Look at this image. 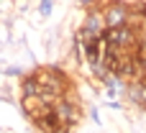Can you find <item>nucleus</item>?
Wrapping results in <instances>:
<instances>
[{
  "instance_id": "f257e3e1",
  "label": "nucleus",
  "mask_w": 146,
  "mask_h": 133,
  "mask_svg": "<svg viewBox=\"0 0 146 133\" xmlns=\"http://www.w3.org/2000/svg\"><path fill=\"white\" fill-rule=\"evenodd\" d=\"M36 74H38L41 87H44L46 95H54V97H64V95H69L72 79H69L59 67H41Z\"/></svg>"
},
{
  "instance_id": "f03ea898",
  "label": "nucleus",
  "mask_w": 146,
  "mask_h": 133,
  "mask_svg": "<svg viewBox=\"0 0 146 133\" xmlns=\"http://www.w3.org/2000/svg\"><path fill=\"white\" fill-rule=\"evenodd\" d=\"M103 13H105V26H108V28H118V26L133 23L131 5L123 3V0H110V3H105V5H103Z\"/></svg>"
},
{
  "instance_id": "7ed1b4c3",
  "label": "nucleus",
  "mask_w": 146,
  "mask_h": 133,
  "mask_svg": "<svg viewBox=\"0 0 146 133\" xmlns=\"http://www.w3.org/2000/svg\"><path fill=\"white\" fill-rule=\"evenodd\" d=\"M54 115L64 123V126H77L80 123V118H82V110H80V103H77V97H72V95H64V97H56L54 100Z\"/></svg>"
},
{
  "instance_id": "20e7f679",
  "label": "nucleus",
  "mask_w": 146,
  "mask_h": 133,
  "mask_svg": "<svg viewBox=\"0 0 146 133\" xmlns=\"http://www.w3.org/2000/svg\"><path fill=\"white\" fill-rule=\"evenodd\" d=\"M105 41H108L110 46H121V49H136L141 38H139V31H136V26H133V23H128V26L108 28V31H105Z\"/></svg>"
},
{
  "instance_id": "39448f33",
  "label": "nucleus",
  "mask_w": 146,
  "mask_h": 133,
  "mask_svg": "<svg viewBox=\"0 0 146 133\" xmlns=\"http://www.w3.org/2000/svg\"><path fill=\"white\" fill-rule=\"evenodd\" d=\"M80 28H85V31H87L90 36H95V38H103L105 31H108L103 5H90V10H87V15H85V21H82Z\"/></svg>"
},
{
  "instance_id": "423d86ee",
  "label": "nucleus",
  "mask_w": 146,
  "mask_h": 133,
  "mask_svg": "<svg viewBox=\"0 0 146 133\" xmlns=\"http://www.w3.org/2000/svg\"><path fill=\"white\" fill-rule=\"evenodd\" d=\"M126 100L131 105H139V108H146V77H136V79H128L126 90H123Z\"/></svg>"
},
{
  "instance_id": "0eeeda50",
  "label": "nucleus",
  "mask_w": 146,
  "mask_h": 133,
  "mask_svg": "<svg viewBox=\"0 0 146 133\" xmlns=\"http://www.w3.org/2000/svg\"><path fill=\"white\" fill-rule=\"evenodd\" d=\"M41 92H44V87H41V79H38L36 72L21 77V95L23 97H38Z\"/></svg>"
},
{
  "instance_id": "6e6552de",
  "label": "nucleus",
  "mask_w": 146,
  "mask_h": 133,
  "mask_svg": "<svg viewBox=\"0 0 146 133\" xmlns=\"http://www.w3.org/2000/svg\"><path fill=\"white\" fill-rule=\"evenodd\" d=\"M131 13H133V23L144 26V23H146V0L133 3V5H131ZM139 26H136V28H139Z\"/></svg>"
},
{
  "instance_id": "1a4fd4ad",
  "label": "nucleus",
  "mask_w": 146,
  "mask_h": 133,
  "mask_svg": "<svg viewBox=\"0 0 146 133\" xmlns=\"http://www.w3.org/2000/svg\"><path fill=\"white\" fill-rule=\"evenodd\" d=\"M51 10H54V3H51V0H38V13H41L44 18H49Z\"/></svg>"
},
{
  "instance_id": "9d476101",
  "label": "nucleus",
  "mask_w": 146,
  "mask_h": 133,
  "mask_svg": "<svg viewBox=\"0 0 146 133\" xmlns=\"http://www.w3.org/2000/svg\"><path fill=\"white\" fill-rule=\"evenodd\" d=\"M5 74H10V77H23V69H18V67H10V69H5Z\"/></svg>"
},
{
  "instance_id": "9b49d317",
  "label": "nucleus",
  "mask_w": 146,
  "mask_h": 133,
  "mask_svg": "<svg viewBox=\"0 0 146 133\" xmlns=\"http://www.w3.org/2000/svg\"><path fill=\"white\" fill-rule=\"evenodd\" d=\"M108 108H113V110H123V103H118V100H108Z\"/></svg>"
},
{
  "instance_id": "f8f14e48",
  "label": "nucleus",
  "mask_w": 146,
  "mask_h": 133,
  "mask_svg": "<svg viewBox=\"0 0 146 133\" xmlns=\"http://www.w3.org/2000/svg\"><path fill=\"white\" fill-rule=\"evenodd\" d=\"M77 5H82V8H87V5H98L95 0H77Z\"/></svg>"
},
{
  "instance_id": "ddd939ff",
  "label": "nucleus",
  "mask_w": 146,
  "mask_h": 133,
  "mask_svg": "<svg viewBox=\"0 0 146 133\" xmlns=\"http://www.w3.org/2000/svg\"><path fill=\"white\" fill-rule=\"evenodd\" d=\"M90 115H92V120H95V123H100V115H98V110H95V108L90 110Z\"/></svg>"
},
{
  "instance_id": "4468645a",
  "label": "nucleus",
  "mask_w": 146,
  "mask_h": 133,
  "mask_svg": "<svg viewBox=\"0 0 146 133\" xmlns=\"http://www.w3.org/2000/svg\"><path fill=\"white\" fill-rule=\"evenodd\" d=\"M3 5H5V8H8V0H5V3H3V0H0V13H3Z\"/></svg>"
}]
</instances>
